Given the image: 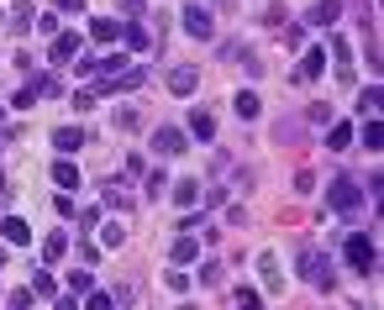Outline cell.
I'll use <instances>...</instances> for the list:
<instances>
[{
    "instance_id": "obj_38",
    "label": "cell",
    "mask_w": 384,
    "mask_h": 310,
    "mask_svg": "<svg viewBox=\"0 0 384 310\" xmlns=\"http://www.w3.org/2000/svg\"><path fill=\"white\" fill-rule=\"evenodd\" d=\"M53 310H79V305H74V300H58V305H53Z\"/></svg>"
},
{
    "instance_id": "obj_21",
    "label": "cell",
    "mask_w": 384,
    "mask_h": 310,
    "mask_svg": "<svg viewBox=\"0 0 384 310\" xmlns=\"http://www.w3.org/2000/svg\"><path fill=\"white\" fill-rule=\"evenodd\" d=\"M237 116H242V121L258 116V95H253V90H242V95H237Z\"/></svg>"
},
{
    "instance_id": "obj_32",
    "label": "cell",
    "mask_w": 384,
    "mask_h": 310,
    "mask_svg": "<svg viewBox=\"0 0 384 310\" xmlns=\"http://www.w3.org/2000/svg\"><path fill=\"white\" fill-rule=\"evenodd\" d=\"M116 127L132 132V127H137V111H132V105H122V111H116Z\"/></svg>"
},
{
    "instance_id": "obj_6",
    "label": "cell",
    "mask_w": 384,
    "mask_h": 310,
    "mask_svg": "<svg viewBox=\"0 0 384 310\" xmlns=\"http://www.w3.org/2000/svg\"><path fill=\"white\" fill-rule=\"evenodd\" d=\"M337 16H342V0H316V6L306 11V21H311V26H332Z\"/></svg>"
},
{
    "instance_id": "obj_39",
    "label": "cell",
    "mask_w": 384,
    "mask_h": 310,
    "mask_svg": "<svg viewBox=\"0 0 384 310\" xmlns=\"http://www.w3.org/2000/svg\"><path fill=\"white\" fill-rule=\"evenodd\" d=\"M0 195H6V173H0Z\"/></svg>"
},
{
    "instance_id": "obj_20",
    "label": "cell",
    "mask_w": 384,
    "mask_h": 310,
    "mask_svg": "<svg viewBox=\"0 0 384 310\" xmlns=\"http://www.w3.org/2000/svg\"><path fill=\"white\" fill-rule=\"evenodd\" d=\"M195 252H201V247H195V237H179V242H174V268H184Z\"/></svg>"
},
{
    "instance_id": "obj_33",
    "label": "cell",
    "mask_w": 384,
    "mask_h": 310,
    "mask_svg": "<svg viewBox=\"0 0 384 310\" xmlns=\"http://www.w3.org/2000/svg\"><path fill=\"white\" fill-rule=\"evenodd\" d=\"M295 190H300V195H311V190H316V173H311V169H306V173H295Z\"/></svg>"
},
{
    "instance_id": "obj_11",
    "label": "cell",
    "mask_w": 384,
    "mask_h": 310,
    "mask_svg": "<svg viewBox=\"0 0 384 310\" xmlns=\"http://www.w3.org/2000/svg\"><path fill=\"white\" fill-rule=\"evenodd\" d=\"M53 147H58V153H74V147H85V132L79 127H58L53 132Z\"/></svg>"
},
{
    "instance_id": "obj_31",
    "label": "cell",
    "mask_w": 384,
    "mask_h": 310,
    "mask_svg": "<svg viewBox=\"0 0 384 310\" xmlns=\"http://www.w3.org/2000/svg\"><path fill=\"white\" fill-rule=\"evenodd\" d=\"M306 116L316 121V127H326V121H332V105H321V100H316V105H311V111H306Z\"/></svg>"
},
{
    "instance_id": "obj_17",
    "label": "cell",
    "mask_w": 384,
    "mask_h": 310,
    "mask_svg": "<svg viewBox=\"0 0 384 310\" xmlns=\"http://www.w3.org/2000/svg\"><path fill=\"white\" fill-rule=\"evenodd\" d=\"M32 95H63L58 74H37V79H32Z\"/></svg>"
},
{
    "instance_id": "obj_8",
    "label": "cell",
    "mask_w": 384,
    "mask_h": 310,
    "mask_svg": "<svg viewBox=\"0 0 384 310\" xmlns=\"http://www.w3.org/2000/svg\"><path fill=\"white\" fill-rule=\"evenodd\" d=\"M153 153H164V158H174V153H184V132H174V127H164L153 137Z\"/></svg>"
},
{
    "instance_id": "obj_16",
    "label": "cell",
    "mask_w": 384,
    "mask_h": 310,
    "mask_svg": "<svg viewBox=\"0 0 384 310\" xmlns=\"http://www.w3.org/2000/svg\"><path fill=\"white\" fill-rule=\"evenodd\" d=\"M63 252H69V237H63V232H48V237H43V258H63Z\"/></svg>"
},
{
    "instance_id": "obj_3",
    "label": "cell",
    "mask_w": 384,
    "mask_h": 310,
    "mask_svg": "<svg viewBox=\"0 0 384 310\" xmlns=\"http://www.w3.org/2000/svg\"><path fill=\"white\" fill-rule=\"evenodd\" d=\"M342 252H348V263L358 268V274H374V242H368V237H348Z\"/></svg>"
},
{
    "instance_id": "obj_23",
    "label": "cell",
    "mask_w": 384,
    "mask_h": 310,
    "mask_svg": "<svg viewBox=\"0 0 384 310\" xmlns=\"http://www.w3.org/2000/svg\"><path fill=\"white\" fill-rule=\"evenodd\" d=\"M195 195H201V190H195V179H179V184H174V200H179V205H195Z\"/></svg>"
},
{
    "instance_id": "obj_24",
    "label": "cell",
    "mask_w": 384,
    "mask_h": 310,
    "mask_svg": "<svg viewBox=\"0 0 384 310\" xmlns=\"http://www.w3.org/2000/svg\"><path fill=\"white\" fill-rule=\"evenodd\" d=\"M116 37H122V26H116V21H95V43H116Z\"/></svg>"
},
{
    "instance_id": "obj_2",
    "label": "cell",
    "mask_w": 384,
    "mask_h": 310,
    "mask_svg": "<svg viewBox=\"0 0 384 310\" xmlns=\"http://www.w3.org/2000/svg\"><path fill=\"white\" fill-rule=\"evenodd\" d=\"M326 200H332V210H337V215H353V210H358V184H353L348 173H342V179L332 184V195H326Z\"/></svg>"
},
{
    "instance_id": "obj_28",
    "label": "cell",
    "mask_w": 384,
    "mask_h": 310,
    "mask_svg": "<svg viewBox=\"0 0 384 310\" xmlns=\"http://www.w3.org/2000/svg\"><path fill=\"white\" fill-rule=\"evenodd\" d=\"M85 310H111V294H100V289H85Z\"/></svg>"
},
{
    "instance_id": "obj_5",
    "label": "cell",
    "mask_w": 384,
    "mask_h": 310,
    "mask_svg": "<svg viewBox=\"0 0 384 310\" xmlns=\"http://www.w3.org/2000/svg\"><path fill=\"white\" fill-rule=\"evenodd\" d=\"M48 58L53 63H74L79 58V37L74 32H58V37H53V48H48Z\"/></svg>"
},
{
    "instance_id": "obj_12",
    "label": "cell",
    "mask_w": 384,
    "mask_h": 310,
    "mask_svg": "<svg viewBox=\"0 0 384 310\" xmlns=\"http://www.w3.org/2000/svg\"><path fill=\"white\" fill-rule=\"evenodd\" d=\"M0 232H6L11 247H26V242H32V232H26V221H21V215H6V226H0Z\"/></svg>"
},
{
    "instance_id": "obj_35",
    "label": "cell",
    "mask_w": 384,
    "mask_h": 310,
    "mask_svg": "<svg viewBox=\"0 0 384 310\" xmlns=\"http://www.w3.org/2000/svg\"><path fill=\"white\" fill-rule=\"evenodd\" d=\"M32 289H37V294H53L58 284H53V274H37V279H32Z\"/></svg>"
},
{
    "instance_id": "obj_34",
    "label": "cell",
    "mask_w": 384,
    "mask_h": 310,
    "mask_svg": "<svg viewBox=\"0 0 384 310\" xmlns=\"http://www.w3.org/2000/svg\"><path fill=\"white\" fill-rule=\"evenodd\" d=\"M201 284H221V263H206L201 268Z\"/></svg>"
},
{
    "instance_id": "obj_1",
    "label": "cell",
    "mask_w": 384,
    "mask_h": 310,
    "mask_svg": "<svg viewBox=\"0 0 384 310\" xmlns=\"http://www.w3.org/2000/svg\"><path fill=\"white\" fill-rule=\"evenodd\" d=\"M300 279L316 289H332L337 284V274H332V258L326 252H300Z\"/></svg>"
},
{
    "instance_id": "obj_4",
    "label": "cell",
    "mask_w": 384,
    "mask_h": 310,
    "mask_svg": "<svg viewBox=\"0 0 384 310\" xmlns=\"http://www.w3.org/2000/svg\"><path fill=\"white\" fill-rule=\"evenodd\" d=\"M184 32L206 43V37H210V11L206 6H184Z\"/></svg>"
},
{
    "instance_id": "obj_40",
    "label": "cell",
    "mask_w": 384,
    "mask_h": 310,
    "mask_svg": "<svg viewBox=\"0 0 384 310\" xmlns=\"http://www.w3.org/2000/svg\"><path fill=\"white\" fill-rule=\"evenodd\" d=\"M0 263H6V252H0Z\"/></svg>"
},
{
    "instance_id": "obj_30",
    "label": "cell",
    "mask_w": 384,
    "mask_h": 310,
    "mask_svg": "<svg viewBox=\"0 0 384 310\" xmlns=\"http://www.w3.org/2000/svg\"><path fill=\"white\" fill-rule=\"evenodd\" d=\"M95 95H100V90H79V95H74V111H95Z\"/></svg>"
},
{
    "instance_id": "obj_25",
    "label": "cell",
    "mask_w": 384,
    "mask_h": 310,
    "mask_svg": "<svg viewBox=\"0 0 384 310\" xmlns=\"http://www.w3.org/2000/svg\"><path fill=\"white\" fill-rule=\"evenodd\" d=\"M122 37H127V48H137V53H142V48H148V32H142V26H137V21H132V26H127V32H122Z\"/></svg>"
},
{
    "instance_id": "obj_26",
    "label": "cell",
    "mask_w": 384,
    "mask_h": 310,
    "mask_svg": "<svg viewBox=\"0 0 384 310\" xmlns=\"http://www.w3.org/2000/svg\"><path fill=\"white\" fill-rule=\"evenodd\" d=\"M100 195H105V200H111V205H132V195L122 190V184H100Z\"/></svg>"
},
{
    "instance_id": "obj_36",
    "label": "cell",
    "mask_w": 384,
    "mask_h": 310,
    "mask_svg": "<svg viewBox=\"0 0 384 310\" xmlns=\"http://www.w3.org/2000/svg\"><path fill=\"white\" fill-rule=\"evenodd\" d=\"M26 305H32V294H26V289H16V294H11V310H26Z\"/></svg>"
},
{
    "instance_id": "obj_15",
    "label": "cell",
    "mask_w": 384,
    "mask_h": 310,
    "mask_svg": "<svg viewBox=\"0 0 384 310\" xmlns=\"http://www.w3.org/2000/svg\"><path fill=\"white\" fill-rule=\"evenodd\" d=\"M6 26L11 32H26L32 26V6H6Z\"/></svg>"
},
{
    "instance_id": "obj_13",
    "label": "cell",
    "mask_w": 384,
    "mask_h": 310,
    "mask_svg": "<svg viewBox=\"0 0 384 310\" xmlns=\"http://www.w3.org/2000/svg\"><path fill=\"white\" fill-rule=\"evenodd\" d=\"M53 184H58V190H74V184H79V169L69 164V158H58V164H53Z\"/></svg>"
},
{
    "instance_id": "obj_29",
    "label": "cell",
    "mask_w": 384,
    "mask_h": 310,
    "mask_svg": "<svg viewBox=\"0 0 384 310\" xmlns=\"http://www.w3.org/2000/svg\"><path fill=\"white\" fill-rule=\"evenodd\" d=\"M169 289L184 294V289H190V274H184V268H169Z\"/></svg>"
},
{
    "instance_id": "obj_22",
    "label": "cell",
    "mask_w": 384,
    "mask_h": 310,
    "mask_svg": "<svg viewBox=\"0 0 384 310\" xmlns=\"http://www.w3.org/2000/svg\"><path fill=\"white\" fill-rule=\"evenodd\" d=\"M363 142L379 153V147H384V121H368V127H363Z\"/></svg>"
},
{
    "instance_id": "obj_7",
    "label": "cell",
    "mask_w": 384,
    "mask_h": 310,
    "mask_svg": "<svg viewBox=\"0 0 384 310\" xmlns=\"http://www.w3.org/2000/svg\"><path fill=\"white\" fill-rule=\"evenodd\" d=\"M258 274H263V289H269V294L284 289V274H279V263H274V252H263V258H258Z\"/></svg>"
},
{
    "instance_id": "obj_37",
    "label": "cell",
    "mask_w": 384,
    "mask_h": 310,
    "mask_svg": "<svg viewBox=\"0 0 384 310\" xmlns=\"http://www.w3.org/2000/svg\"><path fill=\"white\" fill-rule=\"evenodd\" d=\"M79 6H85V0H58V11H79Z\"/></svg>"
},
{
    "instance_id": "obj_9",
    "label": "cell",
    "mask_w": 384,
    "mask_h": 310,
    "mask_svg": "<svg viewBox=\"0 0 384 310\" xmlns=\"http://www.w3.org/2000/svg\"><path fill=\"white\" fill-rule=\"evenodd\" d=\"M321 48H306V58H300V69H295V85H306V79H321Z\"/></svg>"
},
{
    "instance_id": "obj_10",
    "label": "cell",
    "mask_w": 384,
    "mask_h": 310,
    "mask_svg": "<svg viewBox=\"0 0 384 310\" xmlns=\"http://www.w3.org/2000/svg\"><path fill=\"white\" fill-rule=\"evenodd\" d=\"M195 69H169V95H195Z\"/></svg>"
},
{
    "instance_id": "obj_14",
    "label": "cell",
    "mask_w": 384,
    "mask_h": 310,
    "mask_svg": "<svg viewBox=\"0 0 384 310\" xmlns=\"http://www.w3.org/2000/svg\"><path fill=\"white\" fill-rule=\"evenodd\" d=\"M190 132H195L201 142H210V137H216V121H210V111H195V116H190Z\"/></svg>"
},
{
    "instance_id": "obj_18",
    "label": "cell",
    "mask_w": 384,
    "mask_h": 310,
    "mask_svg": "<svg viewBox=\"0 0 384 310\" xmlns=\"http://www.w3.org/2000/svg\"><path fill=\"white\" fill-rule=\"evenodd\" d=\"M100 242H105V247H122V242H127V226H122V221H105V226H100Z\"/></svg>"
},
{
    "instance_id": "obj_19",
    "label": "cell",
    "mask_w": 384,
    "mask_h": 310,
    "mask_svg": "<svg viewBox=\"0 0 384 310\" xmlns=\"http://www.w3.org/2000/svg\"><path fill=\"white\" fill-rule=\"evenodd\" d=\"M326 147H332V153H342V147H353V127H348V121H342V127H332V137H326Z\"/></svg>"
},
{
    "instance_id": "obj_27",
    "label": "cell",
    "mask_w": 384,
    "mask_h": 310,
    "mask_svg": "<svg viewBox=\"0 0 384 310\" xmlns=\"http://www.w3.org/2000/svg\"><path fill=\"white\" fill-rule=\"evenodd\" d=\"M237 310H263V300H258V289H237Z\"/></svg>"
}]
</instances>
